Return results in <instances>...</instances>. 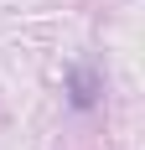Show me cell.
Returning a JSON list of instances; mask_svg holds the SVG:
<instances>
[{
    "label": "cell",
    "mask_w": 145,
    "mask_h": 150,
    "mask_svg": "<svg viewBox=\"0 0 145 150\" xmlns=\"http://www.w3.org/2000/svg\"><path fill=\"white\" fill-rule=\"evenodd\" d=\"M72 104H78V109L93 104V78H88V73H72Z\"/></svg>",
    "instance_id": "6da1fadb"
}]
</instances>
